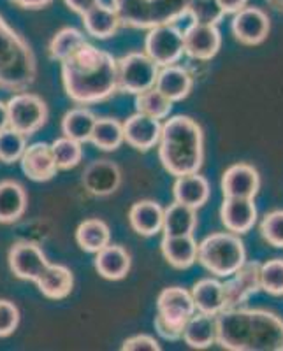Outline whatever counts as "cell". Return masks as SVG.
Masks as SVG:
<instances>
[{"mask_svg":"<svg viewBox=\"0 0 283 351\" xmlns=\"http://www.w3.org/2000/svg\"><path fill=\"white\" fill-rule=\"evenodd\" d=\"M81 20H83L84 32L99 40L111 39L118 32V28L122 27L116 9L113 5L102 4V2L93 5L92 9H88L81 16Z\"/></svg>","mask_w":283,"mask_h":351,"instance_id":"21","label":"cell"},{"mask_svg":"<svg viewBox=\"0 0 283 351\" xmlns=\"http://www.w3.org/2000/svg\"><path fill=\"white\" fill-rule=\"evenodd\" d=\"M131 265V253L120 244L109 243L100 252H97L95 258H93V267H95L97 274L108 281H120L127 278Z\"/></svg>","mask_w":283,"mask_h":351,"instance_id":"19","label":"cell"},{"mask_svg":"<svg viewBox=\"0 0 283 351\" xmlns=\"http://www.w3.org/2000/svg\"><path fill=\"white\" fill-rule=\"evenodd\" d=\"M27 192L18 181H0V223H16L27 211Z\"/></svg>","mask_w":283,"mask_h":351,"instance_id":"25","label":"cell"},{"mask_svg":"<svg viewBox=\"0 0 283 351\" xmlns=\"http://www.w3.org/2000/svg\"><path fill=\"white\" fill-rule=\"evenodd\" d=\"M128 223L141 237H153L162 232L163 208L155 200H139L132 204L128 211Z\"/></svg>","mask_w":283,"mask_h":351,"instance_id":"22","label":"cell"},{"mask_svg":"<svg viewBox=\"0 0 283 351\" xmlns=\"http://www.w3.org/2000/svg\"><path fill=\"white\" fill-rule=\"evenodd\" d=\"M190 295L196 304V311L204 315L216 316L225 309V291L223 283L215 278H204L197 281L190 290Z\"/></svg>","mask_w":283,"mask_h":351,"instance_id":"26","label":"cell"},{"mask_svg":"<svg viewBox=\"0 0 283 351\" xmlns=\"http://www.w3.org/2000/svg\"><path fill=\"white\" fill-rule=\"evenodd\" d=\"M122 350L124 351H160L159 341L155 337L148 334H137V335H132L128 339H125L122 343Z\"/></svg>","mask_w":283,"mask_h":351,"instance_id":"41","label":"cell"},{"mask_svg":"<svg viewBox=\"0 0 283 351\" xmlns=\"http://www.w3.org/2000/svg\"><path fill=\"white\" fill-rule=\"evenodd\" d=\"M223 197L256 199L260 190V176L253 165L234 164L223 172L220 181Z\"/></svg>","mask_w":283,"mask_h":351,"instance_id":"16","label":"cell"},{"mask_svg":"<svg viewBox=\"0 0 283 351\" xmlns=\"http://www.w3.org/2000/svg\"><path fill=\"white\" fill-rule=\"evenodd\" d=\"M20 165L28 180L36 181V183H46V181L53 180L58 172L55 158L52 155V148L46 143H34L27 146L20 158Z\"/></svg>","mask_w":283,"mask_h":351,"instance_id":"18","label":"cell"},{"mask_svg":"<svg viewBox=\"0 0 283 351\" xmlns=\"http://www.w3.org/2000/svg\"><path fill=\"white\" fill-rule=\"evenodd\" d=\"M160 67L144 51H132L116 60L118 92L137 95L155 86Z\"/></svg>","mask_w":283,"mask_h":351,"instance_id":"7","label":"cell"},{"mask_svg":"<svg viewBox=\"0 0 283 351\" xmlns=\"http://www.w3.org/2000/svg\"><path fill=\"white\" fill-rule=\"evenodd\" d=\"M187 9L194 16L196 23L218 25L225 12L220 8L218 0H188Z\"/></svg>","mask_w":283,"mask_h":351,"instance_id":"38","label":"cell"},{"mask_svg":"<svg viewBox=\"0 0 283 351\" xmlns=\"http://www.w3.org/2000/svg\"><path fill=\"white\" fill-rule=\"evenodd\" d=\"M87 43V36L74 27H65L53 36L48 46V55L53 62H64L65 58Z\"/></svg>","mask_w":283,"mask_h":351,"instance_id":"33","label":"cell"},{"mask_svg":"<svg viewBox=\"0 0 283 351\" xmlns=\"http://www.w3.org/2000/svg\"><path fill=\"white\" fill-rule=\"evenodd\" d=\"M53 0H11V4H14L20 9H27V11H39V9L48 8Z\"/></svg>","mask_w":283,"mask_h":351,"instance_id":"43","label":"cell"},{"mask_svg":"<svg viewBox=\"0 0 283 351\" xmlns=\"http://www.w3.org/2000/svg\"><path fill=\"white\" fill-rule=\"evenodd\" d=\"M216 343L229 351H283V318L267 309L232 307L215 316Z\"/></svg>","mask_w":283,"mask_h":351,"instance_id":"2","label":"cell"},{"mask_svg":"<svg viewBox=\"0 0 283 351\" xmlns=\"http://www.w3.org/2000/svg\"><path fill=\"white\" fill-rule=\"evenodd\" d=\"M8 127L30 137L48 121V106L39 95L30 92H18L5 102Z\"/></svg>","mask_w":283,"mask_h":351,"instance_id":"8","label":"cell"},{"mask_svg":"<svg viewBox=\"0 0 283 351\" xmlns=\"http://www.w3.org/2000/svg\"><path fill=\"white\" fill-rule=\"evenodd\" d=\"M220 219L225 230L243 236L248 234L257 223V208L253 199H236L223 197L220 208Z\"/></svg>","mask_w":283,"mask_h":351,"instance_id":"17","label":"cell"},{"mask_svg":"<svg viewBox=\"0 0 283 351\" xmlns=\"http://www.w3.org/2000/svg\"><path fill=\"white\" fill-rule=\"evenodd\" d=\"M269 2H271V4L275 5V8L283 9V0H269Z\"/></svg>","mask_w":283,"mask_h":351,"instance_id":"46","label":"cell"},{"mask_svg":"<svg viewBox=\"0 0 283 351\" xmlns=\"http://www.w3.org/2000/svg\"><path fill=\"white\" fill-rule=\"evenodd\" d=\"M136 111L143 112L146 116H152L155 120H166L172 111V102L153 86L146 90V92L137 93Z\"/></svg>","mask_w":283,"mask_h":351,"instance_id":"35","label":"cell"},{"mask_svg":"<svg viewBox=\"0 0 283 351\" xmlns=\"http://www.w3.org/2000/svg\"><path fill=\"white\" fill-rule=\"evenodd\" d=\"M185 30L174 21H166L148 30L144 39V53H146L159 67L174 65L181 60L183 51Z\"/></svg>","mask_w":283,"mask_h":351,"instance_id":"9","label":"cell"},{"mask_svg":"<svg viewBox=\"0 0 283 351\" xmlns=\"http://www.w3.org/2000/svg\"><path fill=\"white\" fill-rule=\"evenodd\" d=\"M181 339L185 341L192 350H207L216 343V319L212 315L196 311L187 322L181 334Z\"/></svg>","mask_w":283,"mask_h":351,"instance_id":"28","label":"cell"},{"mask_svg":"<svg viewBox=\"0 0 283 351\" xmlns=\"http://www.w3.org/2000/svg\"><path fill=\"white\" fill-rule=\"evenodd\" d=\"M199 218H197V209L188 208L185 204L172 202L169 208L163 209V236L180 237V236H194V230L197 228Z\"/></svg>","mask_w":283,"mask_h":351,"instance_id":"27","label":"cell"},{"mask_svg":"<svg viewBox=\"0 0 283 351\" xmlns=\"http://www.w3.org/2000/svg\"><path fill=\"white\" fill-rule=\"evenodd\" d=\"M218 4L225 14H236L238 11L247 8L248 0H218Z\"/></svg>","mask_w":283,"mask_h":351,"instance_id":"44","label":"cell"},{"mask_svg":"<svg viewBox=\"0 0 283 351\" xmlns=\"http://www.w3.org/2000/svg\"><path fill=\"white\" fill-rule=\"evenodd\" d=\"M8 128V108H5V102L0 100V130Z\"/></svg>","mask_w":283,"mask_h":351,"instance_id":"45","label":"cell"},{"mask_svg":"<svg viewBox=\"0 0 283 351\" xmlns=\"http://www.w3.org/2000/svg\"><path fill=\"white\" fill-rule=\"evenodd\" d=\"M62 84L74 104L106 102L118 93L116 58L87 40L62 62Z\"/></svg>","mask_w":283,"mask_h":351,"instance_id":"1","label":"cell"},{"mask_svg":"<svg viewBox=\"0 0 283 351\" xmlns=\"http://www.w3.org/2000/svg\"><path fill=\"white\" fill-rule=\"evenodd\" d=\"M20 325V309L12 300L0 299V337H9Z\"/></svg>","mask_w":283,"mask_h":351,"instance_id":"40","label":"cell"},{"mask_svg":"<svg viewBox=\"0 0 283 351\" xmlns=\"http://www.w3.org/2000/svg\"><path fill=\"white\" fill-rule=\"evenodd\" d=\"M197 262L216 278H229L247 262L245 243L232 232H215L197 244Z\"/></svg>","mask_w":283,"mask_h":351,"instance_id":"5","label":"cell"},{"mask_svg":"<svg viewBox=\"0 0 283 351\" xmlns=\"http://www.w3.org/2000/svg\"><path fill=\"white\" fill-rule=\"evenodd\" d=\"M25 148H27V136L9 127L0 130V162L2 164L11 165L20 162Z\"/></svg>","mask_w":283,"mask_h":351,"instance_id":"36","label":"cell"},{"mask_svg":"<svg viewBox=\"0 0 283 351\" xmlns=\"http://www.w3.org/2000/svg\"><path fill=\"white\" fill-rule=\"evenodd\" d=\"M97 116L93 114L87 106L72 108L62 118V134L69 139H74L78 143H90L93 125H95Z\"/></svg>","mask_w":283,"mask_h":351,"instance_id":"31","label":"cell"},{"mask_svg":"<svg viewBox=\"0 0 283 351\" xmlns=\"http://www.w3.org/2000/svg\"><path fill=\"white\" fill-rule=\"evenodd\" d=\"M260 236L273 247L283 250V211H273L264 216L260 223Z\"/></svg>","mask_w":283,"mask_h":351,"instance_id":"39","label":"cell"},{"mask_svg":"<svg viewBox=\"0 0 283 351\" xmlns=\"http://www.w3.org/2000/svg\"><path fill=\"white\" fill-rule=\"evenodd\" d=\"M210 193H212L210 183L199 172L180 176V178H176L174 184H172V195H174L176 202L185 204L194 209L203 208L210 200Z\"/></svg>","mask_w":283,"mask_h":351,"instance_id":"23","label":"cell"},{"mask_svg":"<svg viewBox=\"0 0 283 351\" xmlns=\"http://www.w3.org/2000/svg\"><path fill=\"white\" fill-rule=\"evenodd\" d=\"M90 143L102 152H116L124 144V123L116 118H97Z\"/></svg>","mask_w":283,"mask_h":351,"instance_id":"32","label":"cell"},{"mask_svg":"<svg viewBox=\"0 0 283 351\" xmlns=\"http://www.w3.org/2000/svg\"><path fill=\"white\" fill-rule=\"evenodd\" d=\"M155 88L162 95L168 97L172 104L181 102L190 95L192 88H194V76L188 72V69L181 67V65L174 64L160 67Z\"/></svg>","mask_w":283,"mask_h":351,"instance_id":"20","label":"cell"},{"mask_svg":"<svg viewBox=\"0 0 283 351\" xmlns=\"http://www.w3.org/2000/svg\"><path fill=\"white\" fill-rule=\"evenodd\" d=\"M81 184L84 192L93 197H109L122 184V169L113 160L99 158L84 167L81 174Z\"/></svg>","mask_w":283,"mask_h":351,"instance_id":"13","label":"cell"},{"mask_svg":"<svg viewBox=\"0 0 283 351\" xmlns=\"http://www.w3.org/2000/svg\"><path fill=\"white\" fill-rule=\"evenodd\" d=\"M37 58L30 44L0 16V90L25 92L36 83Z\"/></svg>","mask_w":283,"mask_h":351,"instance_id":"4","label":"cell"},{"mask_svg":"<svg viewBox=\"0 0 283 351\" xmlns=\"http://www.w3.org/2000/svg\"><path fill=\"white\" fill-rule=\"evenodd\" d=\"M231 30L234 39L243 46H259L269 36L271 21L260 8H243L232 18Z\"/></svg>","mask_w":283,"mask_h":351,"instance_id":"12","label":"cell"},{"mask_svg":"<svg viewBox=\"0 0 283 351\" xmlns=\"http://www.w3.org/2000/svg\"><path fill=\"white\" fill-rule=\"evenodd\" d=\"M197 244L199 243L194 239V236H163L160 241V252L171 267L185 271L197 262Z\"/></svg>","mask_w":283,"mask_h":351,"instance_id":"24","label":"cell"},{"mask_svg":"<svg viewBox=\"0 0 283 351\" xmlns=\"http://www.w3.org/2000/svg\"><path fill=\"white\" fill-rule=\"evenodd\" d=\"M222 48V34L216 25L192 23L183 34V51L188 58L210 62Z\"/></svg>","mask_w":283,"mask_h":351,"instance_id":"14","label":"cell"},{"mask_svg":"<svg viewBox=\"0 0 283 351\" xmlns=\"http://www.w3.org/2000/svg\"><path fill=\"white\" fill-rule=\"evenodd\" d=\"M36 287L49 300L67 299L74 288V274L62 263H52L46 274L37 281Z\"/></svg>","mask_w":283,"mask_h":351,"instance_id":"29","label":"cell"},{"mask_svg":"<svg viewBox=\"0 0 283 351\" xmlns=\"http://www.w3.org/2000/svg\"><path fill=\"white\" fill-rule=\"evenodd\" d=\"M159 158L174 178L199 172L204 164V132L190 116H172L162 125Z\"/></svg>","mask_w":283,"mask_h":351,"instance_id":"3","label":"cell"},{"mask_svg":"<svg viewBox=\"0 0 283 351\" xmlns=\"http://www.w3.org/2000/svg\"><path fill=\"white\" fill-rule=\"evenodd\" d=\"M64 2L72 12H76V14L83 16L88 9H92L93 5L99 4L100 0H64Z\"/></svg>","mask_w":283,"mask_h":351,"instance_id":"42","label":"cell"},{"mask_svg":"<svg viewBox=\"0 0 283 351\" xmlns=\"http://www.w3.org/2000/svg\"><path fill=\"white\" fill-rule=\"evenodd\" d=\"M76 243L83 252L95 255L104 246L111 243L109 225L99 218L84 219L76 228Z\"/></svg>","mask_w":283,"mask_h":351,"instance_id":"30","label":"cell"},{"mask_svg":"<svg viewBox=\"0 0 283 351\" xmlns=\"http://www.w3.org/2000/svg\"><path fill=\"white\" fill-rule=\"evenodd\" d=\"M194 315L196 304L190 291L181 287L163 288L157 297V316L153 325L162 339L180 341L185 325Z\"/></svg>","mask_w":283,"mask_h":351,"instance_id":"6","label":"cell"},{"mask_svg":"<svg viewBox=\"0 0 283 351\" xmlns=\"http://www.w3.org/2000/svg\"><path fill=\"white\" fill-rule=\"evenodd\" d=\"M49 148H52V155L58 171H71L78 167L83 160V144L65 136L53 141Z\"/></svg>","mask_w":283,"mask_h":351,"instance_id":"34","label":"cell"},{"mask_svg":"<svg viewBox=\"0 0 283 351\" xmlns=\"http://www.w3.org/2000/svg\"><path fill=\"white\" fill-rule=\"evenodd\" d=\"M8 262L14 278L32 283H37L52 265L39 244L32 241H18L12 244L8 253Z\"/></svg>","mask_w":283,"mask_h":351,"instance_id":"10","label":"cell"},{"mask_svg":"<svg viewBox=\"0 0 283 351\" xmlns=\"http://www.w3.org/2000/svg\"><path fill=\"white\" fill-rule=\"evenodd\" d=\"M162 123L152 116L134 112L124 121V143L136 152H150L159 144Z\"/></svg>","mask_w":283,"mask_h":351,"instance_id":"15","label":"cell"},{"mask_svg":"<svg viewBox=\"0 0 283 351\" xmlns=\"http://www.w3.org/2000/svg\"><path fill=\"white\" fill-rule=\"evenodd\" d=\"M225 291V309L232 307H243L256 293L260 291V263L245 262L229 281L223 283Z\"/></svg>","mask_w":283,"mask_h":351,"instance_id":"11","label":"cell"},{"mask_svg":"<svg viewBox=\"0 0 283 351\" xmlns=\"http://www.w3.org/2000/svg\"><path fill=\"white\" fill-rule=\"evenodd\" d=\"M260 290L273 297L283 295V258L260 263Z\"/></svg>","mask_w":283,"mask_h":351,"instance_id":"37","label":"cell"}]
</instances>
